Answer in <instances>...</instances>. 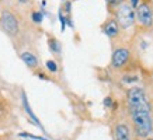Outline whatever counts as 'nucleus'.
I'll return each mask as SVG.
<instances>
[{
	"label": "nucleus",
	"mask_w": 153,
	"mask_h": 140,
	"mask_svg": "<svg viewBox=\"0 0 153 140\" xmlns=\"http://www.w3.org/2000/svg\"><path fill=\"white\" fill-rule=\"evenodd\" d=\"M132 121H134L136 133L140 137L148 136L152 132V118H150V108H132Z\"/></svg>",
	"instance_id": "obj_1"
},
{
	"label": "nucleus",
	"mask_w": 153,
	"mask_h": 140,
	"mask_svg": "<svg viewBox=\"0 0 153 140\" xmlns=\"http://www.w3.org/2000/svg\"><path fill=\"white\" fill-rule=\"evenodd\" d=\"M117 23L121 28H129L134 25L135 23V13L132 6H129L128 3H120L118 9L115 11Z\"/></svg>",
	"instance_id": "obj_2"
},
{
	"label": "nucleus",
	"mask_w": 153,
	"mask_h": 140,
	"mask_svg": "<svg viewBox=\"0 0 153 140\" xmlns=\"http://www.w3.org/2000/svg\"><path fill=\"white\" fill-rule=\"evenodd\" d=\"M128 105H129V109L132 108H150L148 104V99L145 97L143 90L138 88H131L128 91Z\"/></svg>",
	"instance_id": "obj_3"
},
{
	"label": "nucleus",
	"mask_w": 153,
	"mask_h": 140,
	"mask_svg": "<svg viewBox=\"0 0 153 140\" xmlns=\"http://www.w3.org/2000/svg\"><path fill=\"white\" fill-rule=\"evenodd\" d=\"M0 24H1L3 29H4L9 35H17V32H19V21H17L16 15H14L11 11L4 10V11L1 13Z\"/></svg>",
	"instance_id": "obj_4"
},
{
	"label": "nucleus",
	"mask_w": 153,
	"mask_h": 140,
	"mask_svg": "<svg viewBox=\"0 0 153 140\" xmlns=\"http://www.w3.org/2000/svg\"><path fill=\"white\" fill-rule=\"evenodd\" d=\"M136 17L139 20V23L145 27H152L153 25V13L148 3H142L140 6L136 7Z\"/></svg>",
	"instance_id": "obj_5"
},
{
	"label": "nucleus",
	"mask_w": 153,
	"mask_h": 140,
	"mask_svg": "<svg viewBox=\"0 0 153 140\" xmlns=\"http://www.w3.org/2000/svg\"><path fill=\"white\" fill-rule=\"evenodd\" d=\"M129 57H131L129 51L125 49V48H120V49H117V51L112 53L111 63L115 69H118V67H122V66L125 65L126 62L129 60Z\"/></svg>",
	"instance_id": "obj_6"
},
{
	"label": "nucleus",
	"mask_w": 153,
	"mask_h": 140,
	"mask_svg": "<svg viewBox=\"0 0 153 140\" xmlns=\"http://www.w3.org/2000/svg\"><path fill=\"white\" fill-rule=\"evenodd\" d=\"M104 32L107 34V37L115 38L117 35H118V32H120V25H118V23H117L115 20H111V21L105 23V25H104Z\"/></svg>",
	"instance_id": "obj_7"
},
{
	"label": "nucleus",
	"mask_w": 153,
	"mask_h": 140,
	"mask_svg": "<svg viewBox=\"0 0 153 140\" xmlns=\"http://www.w3.org/2000/svg\"><path fill=\"white\" fill-rule=\"evenodd\" d=\"M117 140H131V133L126 125H117L115 129Z\"/></svg>",
	"instance_id": "obj_8"
},
{
	"label": "nucleus",
	"mask_w": 153,
	"mask_h": 140,
	"mask_svg": "<svg viewBox=\"0 0 153 140\" xmlns=\"http://www.w3.org/2000/svg\"><path fill=\"white\" fill-rule=\"evenodd\" d=\"M23 105H24V109H25V112L28 113V116L31 118L35 123H37L39 127H41L42 130H44V127L41 126V122L38 121V118L34 115V112H33V109H31V107H30V104H28V99H27V95H25V93H23Z\"/></svg>",
	"instance_id": "obj_9"
},
{
	"label": "nucleus",
	"mask_w": 153,
	"mask_h": 140,
	"mask_svg": "<svg viewBox=\"0 0 153 140\" xmlns=\"http://www.w3.org/2000/svg\"><path fill=\"white\" fill-rule=\"evenodd\" d=\"M21 59H23V62L28 66V67H33L34 69V67H37L38 66V59L33 55V53H30V52H24V53H21Z\"/></svg>",
	"instance_id": "obj_10"
},
{
	"label": "nucleus",
	"mask_w": 153,
	"mask_h": 140,
	"mask_svg": "<svg viewBox=\"0 0 153 140\" xmlns=\"http://www.w3.org/2000/svg\"><path fill=\"white\" fill-rule=\"evenodd\" d=\"M49 46H51V51L53 52V53H59L60 52V43L56 39H49Z\"/></svg>",
	"instance_id": "obj_11"
},
{
	"label": "nucleus",
	"mask_w": 153,
	"mask_h": 140,
	"mask_svg": "<svg viewBox=\"0 0 153 140\" xmlns=\"http://www.w3.org/2000/svg\"><path fill=\"white\" fill-rule=\"evenodd\" d=\"M45 65H47V69L49 70L51 73H56V71H58V65H56L53 60H48Z\"/></svg>",
	"instance_id": "obj_12"
},
{
	"label": "nucleus",
	"mask_w": 153,
	"mask_h": 140,
	"mask_svg": "<svg viewBox=\"0 0 153 140\" xmlns=\"http://www.w3.org/2000/svg\"><path fill=\"white\" fill-rule=\"evenodd\" d=\"M33 21L34 23H41L42 21V13H39V11H34L33 13Z\"/></svg>",
	"instance_id": "obj_13"
},
{
	"label": "nucleus",
	"mask_w": 153,
	"mask_h": 140,
	"mask_svg": "<svg viewBox=\"0 0 153 140\" xmlns=\"http://www.w3.org/2000/svg\"><path fill=\"white\" fill-rule=\"evenodd\" d=\"M131 6L132 7H138L139 6V0H131Z\"/></svg>",
	"instance_id": "obj_14"
},
{
	"label": "nucleus",
	"mask_w": 153,
	"mask_h": 140,
	"mask_svg": "<svg viewBox=\"0 0 153 140\" xmlns=\"http://www.w3.org/2000/svg\"><path fill=\"white\" fill-rule=\"evenodd\" d=\"M107 1H108L110 4H120L122 0H107Z\"/></svg>",
	"instance_id": "obj_15"
},
{
	"label": "nucleus",
	"mask_w": 153,
	"mask_h": 140,
	"mask_svg": "<svg viewBox=\"0 0 153 140\" xmlns=\"http://www.w3.org/2000/svg\"><path fill=\"white\" fill-rule=\"evenodd\" d=\"M104 102H105L107 107H110V105H111V98H105V101H104Z\"/></svg>",
	"instance_id": "obj_16"
},
{
	"label": "nucleus",
	"mask_w": 153,
	"mask_h": 140,
	"mask_svg": "<svg viewBox=\"0 0 153 140\" xmlns=\"http://www.w3.org/2000/svg\"><path fill=\"white\" fill-rule=\"evenodd\" d=\"M148 140H153V139H148Z\"/></svg>",
	"instance_id": "obj_17"
},
{
	"label": "nucleus",
	"mask_w": 153,
	"mask_h": 140,
	"mask_svg": "<svg viewBox=\"0 0 153 140\" xmlns=\"http://www.w3.org/2000/svg\"><path fill=\"white\" fill-rule=\"evenodd\" d=\"M0 111H1V107H0Z\"/></svg>",
	"instance_id": "obj_18"
}]
</instances>
